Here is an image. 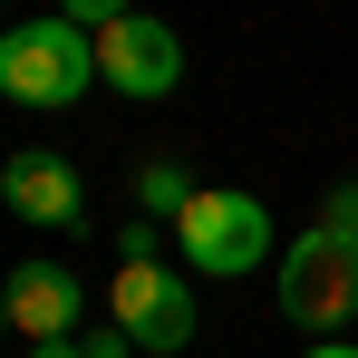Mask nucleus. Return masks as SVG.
Instances as JSON below:
<instances>
[{
    "mask_svg": "<svg viewBox=\"0 0 358 358\" xmlns=\"http://www.w3.org/2000/svg\"><path fill=\"white\" fill-rule=\"evenodd\" d=\"M300 358H358V339H310Z\"/></svg>",
    "mask_w": 358,
    "mask_h": 358,
    "instance_id": "9b49d317",
    "label": "nucleus"
},
{
    "mask_svg": "<svg viewBox=\"0 0 358 358\" xmlns=\"http://www.w3.org/2000/svg\"><path fill=\"white\" fill-rule=\"evenodd\" d=\"M29 358H87V339H49V349H29Z\"/></svg>",
    "mask_w": 358,
    "mask_h": 358,
    "instance_id": "f8f14e48",
    "label": "nucleus"
},
{
    "mask_svg": "<svg viewBox=\"0 0 358 358\" xmlns=\"http://www.w3.org/2000/svg\"><path fill=\"white\" fill-rule=\"evenodd\" d=\"M175 252L203 271V281H242V271L281 262V252H271L262 194H233V184H194V203L175 213Z\"/></svg>",
    "mask_w": 358,
    "mask_h": 358,
    "instance_id": "7ed1b4c3",
    "label": "nucleus"
},
{
    "mask_svg": "<svg viewBox=\"0 0 358 358\" xmlns=\"http://www.w3.org/2000/svg\"><path fill=\"white\" fill-rule=\"evenodd\" d=\"M271 291H281V320H291V329L339 339V329L358 320V252H349L339 233H320V223H310V233L271 262Z\"/></svg>",
    "mask_w": 358,
    "mask_h": 358,
    "instance_id": "20e7f679",
    "label": "nucleus"
},
{
    "mask_svg": "<svg viewBox=\"0 0 358 358\" xmlns=\"http://www.w3.org/2000/svg\"><path fill=\"white\" fill-rule=\"evenodd\" d=\"M97 78L117 87V97H175L184 87V39L165 20H117V29H97Z\"/></svg>",
    "mask_w": 358,
    "mask_h": 358,
    "instance_id": "39448f33",
    "label": "nucleus"
},
{
    "mask_svg": "<svg viewBox=\"0 0 358 358\" xmlns=\"http://www.w3.org/2000/svg\"><path fill=\"white\" fill-rule=\"evenodd\" d=\"M59 10L87 29V39H97V29H117V20H136V0H59Z\"/></svg>",
    "mask_w": 358,
    "mask_h": 358,
    "instance_id": "9d476101",
    "label": "nucleus"
},
{
    "mask_svg": "<svg viewBox=\"0 0 358 358\" xmlns=\"http://www.w3.org/2000/svg\"><path fill=\"white\" fill-rule=\"evenodd\" d=\"M320 233H339L358 252V184H329V203H320Z\"/></svg>",
    "mask_w": 358,
    "mask_h": 358,
    "instance_id": "1a4fd4ad",
    "label": "nucleus"
},
{
    "mask_svg": "<svg viewBox=\"0 0 358 358\" xmlns=\"http://www.w3.org/2000/svg\"><path fill=\"white\" fill-rule=\"evenodd\" d=\"M0 203H10L20 223H39V233H78V223H87V184H78V165L49 155V145H20V155L0 165Z\"/></svg>",
    "mask_w": 358,
    "mask_h": 358,
    "instance_id": "423d86ee",
    "label": "nucleus"
},
{
    "mask_svg": "<svg viewBox=\"0 0 358 358\" xmlns=\"http://www.w3.org/2000/svg\"><path fill=\"white\" fill-rule=\"evenodd\" d=\"M0 291H10V329H20L29 349H49V339H78V329H87V291H78L68 262H20Z\"/></svg>",
    "mask_w": 358,
    "mask_h": 358,
    "instance_id": "0eeeda50",
    "label": "nucleus"
},
{
    "mask_svg": "<svg viewBox=\"0 0 358 358\" xmlns=\"http://www.w3.org/2000/svg\"><path fill=\"white\" fill-rule=\"evenodd\" d=\"M136 203H145V213H184V203H194V175H184V165H145V175H136Z\"/></svg>",
    "mask_w": 358,
    "mask_h": 358,
    "instance_id": "6e6552de",
    "label": "nucleus"
},
{
    "mask_svg": "<svg viewBox=\"0 0 358 358\" xmlns=\"http://www.w3.org/2000/svg\"><path fill=\"white\" fill-rule=\"evenodd\" d=\"M87 78H97V39L68 10L0 29V97H20V107H78Z\"/></svg>",
    "mask_w": 358,
    "mask_h": 358,
    "instance_id": "f03ea898",
    "label": "nucleus"
},
{
    "mask_svg": "<svg viewBox=\"0 0 358 358\" xmlns=\"http://www.w3.org/2000/svg\"><path fill=\"white\" fill-rule=\"evenodd\" d=\"M107 320L136 339V358L194 349V291H184L175 262H155V233L145 223L126 233V262H117V281H107Z\"/></svg>",
    "mask_w": 358,
    "mask_h": 358,
    "instance_id": "f257e3e1",
    "label": "nucleus"
},
{
    "mask_svg": "<svg viewBox=\"0 0 358 358\" xmlns=\"http://www.w3.org/2000/svg\"><path fill=\"white\" fill-rule=\"evenodd\" d=\"M0 320H10V291H0Z\"/></svg>",
    "mask_w": 358,
    "mask_h": 358,
    "instance_id": "ddd939ff",
    "label": "nucleus"
}]
</instances>
